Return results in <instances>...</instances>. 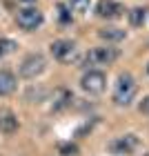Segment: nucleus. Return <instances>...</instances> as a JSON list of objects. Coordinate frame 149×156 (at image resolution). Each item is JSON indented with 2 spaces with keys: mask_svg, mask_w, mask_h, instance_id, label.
Here are the masks:
<instances>
[{
  "mask_svg": "<svg viewBox=\"0 0 149 156\" xmlns=\"http://www.w3.org/2000/svg\"><path fill=\"white\" fill-rule=\"evenodd\" d=\"M136 94H138V85L133 80V76L131 74H120L118 83H116V89H113V103L118 107H127V105L133 103Z\"/></svg>",
  "mask_w": 149,
  "mask_h": 156,
  "instance_id": "nucleus-1",
  "label": "nucleus"
},
{
  "mask_svg": "<svg viewBox=\"0 0 149 156\" xmlns=\"http://www.w3.org/2000/svg\"><path fill=\"white\" fill-rule=\"evenodd\" d=\"M45 69H47V58L42 54L33 51V54H27L23 58V62H20V67H18V74H20V78H25V80H33V78H38Z\"/></svg>",
  "mask_w": 149,
  "mask_h": 156,
  "instance_id": "nucleus-2",
  "label": "nucleus"
},
{
  "mask_svg": "<svg viewBox=\"0 0 149 156\" xmlns=\"http://www.w3.org/2000/svg\"><path fill=\"white\" fill-rule=\"evenodd\" d=\"M49 51H51L54 60L62 62V65H69L78 58V47L74 40H67V38H60V40H54L49 45Z\"/></svg>",
  "mask_w": 149,
  "mask_h": 156,
  "instance_id": "nucleus-3",
  "label": "nucleus"
},
{
  "mask_svg": "<svg viewBox=\"0 0 149 156\" xmlns=\"http://www.w3.org/2000/svg\"><path fill=\"white\" fill-rule=\"evenodd\" d=\"M16 23H18L20 29L33 31L45 23V16H42V11L38 7H23V9H18V13H16Z\"/></svg>",
  "mask_w": 149,
  "mask_h": 156,
  "instance_id": "nucleus-4",
  "label": "nucleus"
},
{
  "mask_svg": "<svg viewBox=\"0 0 149 156\" xmlns=\"http://www.w3.org/2000/svg\"><path fill=\"white\" fill-rule=\"evenodd\" d=\"M80 87H82V91H87L89 96H98V94H102V91L107 89V76L102 72H98V69H89V72H85V76L80 78Z\"/></svg>",
  "mask_w": 149,
  "mask_h": 156,
  "instance_id": "nucleus-5",
  "label": "nucleus"
},
{
  "mask_svg": "<svg viewBox=\"0 0 149 156\" xmlns=\"http://www.w3.org/2000/svg\"><path fill=\"white\" fill-rule=\"evenodd\" d=\"M120 51L116 47H96L91 49L85 58V65H111V62L118 60Z\"/></svg>",
  "mask_w": 149,
  "mask_h": 156,
  "instance_id": "nucleus-6",
  "label": "nucleus"
},
{
  "mask_svg": "<svg viewBox=\"0 0 149 156\" xmlns=\"http://www.w3.org/2000/svg\"><path fill=\"white\" fill-rule=\"evenodd\" d=\"M136 147H138V138L133 136V134H125V136H118L116 140H111L109 150L116 156H127V154H131L136 150Z\"/></svg>",
  "mask_w": 149,
  "mask_h": 156,
  "instance_id": "nucleus-7",
  "label": "nucleus"
},
{
  "mask_svg": "<svg viewBox=\"0 0 149 156\" xmlns=\"http://www.w3.org/2000/svg\"><path fill=\"white\" fill-rule=\"evenodd\" d=\"M125 13V7L116 2V0H100L96 5V16L98 18H107V20H113V18H120Z\"/></svg>",
  "mask_w": 149,
  "mask_h": 156,
  "instance_id": "nucleus-8",
  "label": "nucleus"
},
{
  "mask_svg": "<svg viewBox=\"0 0 149 156\" xmlns=\"http://www.w3.org/2000/svg\"><path fill=\"white\" fill-rule=\"evenodd\" d=\"M18 129H20L18 116L13 114L11 109H7V107H0V132H2L5 136H11V134H16Z\"/></svg>",
  "mask_w": 149,
  "mask_h": 156,
  "instance_id": "nucleus-9",
  "label": "nucleus"
},
{
  "mask_svg": "<svg viewBox=\"0 0 149 156\" xmlns=\"http://www.w3.org/2000/svg\"><path fill=\"white\" fill-rule=\"evenodd\" d=\"M18 89V78L13 72H9V69H0V96L7 98L11 94H16Z\"/></svg>",
  "mask_w": 149,
  "mask_h": 156,
  "instance_id": "nucleus-10",
  "label": "nucleus"
},
{
  "mask_svg": "<svg viewBox=\"0 0 149 156\" xmlns=\"http://www.w3.org/2000/svg\"><path fill=\"white\" fill-rule=\"evenodd\" d=\"M98 36L107 42H120L127 38V31L120 27H102V29H98Z\"/></svg>",
  "mask_w": 149,
  "mask_h": 156,
  "instance_id": "nucleus-11",
  "label": "nucleus"
},
{
  "mask_svg": "<svg viewBox=\"0 0 149 156\" xmlns=\"http://www.w3.org/2000/svg\"><path fill=\"white\" fill-rule=\"evenodd\" d=\"M127 18H129L131 27H140L145 23V18H147V9L145 7H133L131 11H127Z\"/></svg>",
  "mask_w": 149,
  "mask_h": 156,
  "instance_id": "nucleus-12",
  "label": "nucleus"
},
{
  "mask_svg": "<svg viewBox=\"0 0 149 156\" xmlns=\"http://www.w3.org/2000/svg\"><path fill=\"white\" fill-rule=\"evenodd\" d=\"M16 49H18V42H16V40H11V38H0V58L13 54Z\"/></svg>",
  "mask_w": 149,
  "mask_h": 156,
  "instance_id": "nucleus-13",
  "label": "nucleus"
},
{
  "mask_svg": "<svg viewBox=\"0 0 149 156\" xmlns=\"http://www.w3.org/2000/svg\"><path fill=\"white\" fill-rule=\"evenodd\" d=\"M69 101H71V91L60 89V91H58V103L54 105V109H62L65 105H69Z\"/></svg>",
  "mask_w": 149,
  "mask_h": 156,
  "instance_id": "nucleus-14",
  "label": "nucleus"
},
{
  "mask_svg": "<svg viewBox=\"0 0 149 156\" xmlns=\"http://www.w3.org/2000/svg\"><path fill=\"white\" fill-rule=\"evenodd\" d=\"M89 5H91V0H69V7L78 13H85L89 9Z\"/></svg>",
  "mask_w": 149,
  "mask_h": 156,
  "instance_id": "nucleus-15",
  "label": "nucleus"
},
{
  "mask_svg": "<svg viewBox=\"0 0 149 156\" xmlns=\"http://www.w3.org/2000/svg\"><path fill=\"white\" fill-rule=\"evenodd\" d=\"M58 16H60V23H62V25L71 23V7H67V5H58Z\"/></svg>",
  "mask_w": 149,
  "mask_h": 156,
  "instance_id": "nucleus-16",
  "label": "nucleus"
},
{
  "mask_svg": "<svg viewBox=\"0 0 149 156\" xmlns=\"http://www.w3.org/2000/svg\"><path fill=\"white\" fill-rule=\"evenodd\" d=\"M60 154L62 156H78V147L76 145H62L60 147Z\"/></svg>",
  "mask_w": 149,
  "mask_h": 156,
  "instance_id": "nucleus-17",
  "label": "nucleus"
},
{
  "mask_svg": "<svg viewBox=\"0 0 149 156\" xmlns=\"http://www.w3.org/2000/svg\"><path fill=\"white\" fill-rule=\"evenodd\" d=\"M138 109H140V114H149V96H145L143 101L138 103Z\"/></svg>",
  "mask_w": 149,
  "mask_h": 156,
  "instance_id": "nucleus-18",
  "label": "nucleus"
},
{
  "mask_svg": "<svg viewBox=\"0 0 149 156\" xmlns=\"http://www.w3.org/2000/svg\"><path fill=\"white\" fill-rule=\"evenodd\" d=\"M18 2H25V5H31V2H36V0H18Z\"/></svg>",
  "mask_w": 149,
  "mask_h": 156,
  "instance_id": "nucleus-19",
  "label": "nucleus"
},
{
  "mask_svg": "<svg viewBox=\"0 0 149 156\" xmlns=\"http://www.w3.org/2000/svg\"><path fill=\"white\" fill-rule=\"evenodd\" d=\"M147 72H149V65H147Z\"/></svg>",
  "mask_w": 149,
  "mask_h": 156,
  "instance_id": "nucleus-20",
  "label": "nucleus"
},
{
  "mask_svg": "<svg viewBox=\"0 0 149 156\" xmlns=\"http://www.w3.org/2000/svg\"><path fill=\"white\" fill-rule=\"evenodd\" d=\"M147 156H149V154H147Z\"/></svg>",
  "mask_w": 149,
  "mask_h": 156,
  "instance_id": "nucleus-21",
  "label": "nucleus"
}]
</instances>
